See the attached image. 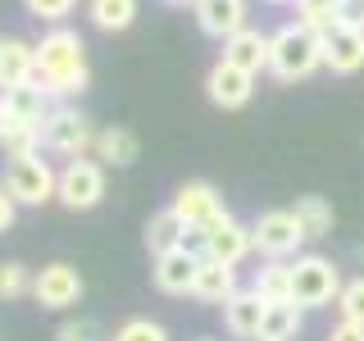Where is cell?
Wrapping results in <instances>:
<instances>
[{
    "label": "cell",
    "instance_id": "obj_1",
    "mask_svg": "<svg viewBox=\"0 0 364 341\" xmlns=\"http://www.w3.org/2000/svg\"><path fill=\"white\" fill-rule=\"evenodd\" d=\"M37 82L50 100H68L87 91V45L73 28H50L37 41Z\"/></svg>",
    "mask_w": 364,
    "mask_h": 341
},
{
    "label": "cell",
    "instance_id": "obj_2",
    "mask_svg": "<svg viewBox=\"0 0 364 341\" xmlns=\"http://www.w3.org/2000/svg\"><path fill=\"white\" fill-rule=\"evenodd\" d=\"M318 64H323V41H318V32L301 28V23H287V28H278L269 37V73L278 77V82H301Z\"/></svg>",
    "mask_w": 364,
    "mask_h": 341
},
{
    "label": "cell",
    "instance_id": "obj_3",
    "mask_svg": "<svg viewBox=\"0 0 364 341\" xmlns=\"http://www.w3.org/2000/svg\"><path fill=\"white\" fill-rule=\"evenodd\" d=\"M341 296V273L323 255H296L291 259V301L301 310H323Z\"/></svg>",
    "mask_w": 364,
    "mask_h": 341
},
{
    "label": "cell",
    "instance_id": "obj_4",
    "mask_svg": "<svg viewBox=\"0 0 364 341\" xmlns=\"http://www.w3.org/2000/svg\"><path fill=\"white\" fill-rule=\"evenodd\" d=\"M91 146H96V132H91L87 114H77L73 105H55L41 128V151L64 155V159H82V155H91Z\"/></svg>",
    "mask_w": 364,
    "mask_h": 341
},
{
    "label": "cell",
    "instance_id": "obj_5",
    "mask_svg": "<svg viewBox=\"0 0 364 341\" xmlns=\"http://www.w3.org/2000/svg\"><path fill=\"white\" fill-rule=\"evenodd\" d=\"M55 187H60V168H50V159H41V155H23L5 164V191L18 205L55 200Z\"/></svg>",
    "mask_w": 364,
    "mask_h": 341
},
{
    "label": "cell",
    "instance_id": "obj_6",
    "mask_svg": "<svg viewBox=\"0 0 364 341\" xmlns=\"http://www.w3.org/2000/svg\"><path fill=\"white\" fill-rule=\"evenodd\" d=\"M55 200L64 210H96L105 200V164H96L91 155L68 159L60 168V187H55Z\"/></svg>",
    "mask_w": 364,
    "mask_h": 341
},
{
    "label": "cell",
    "instance_id": "obj_7",
    "mask_svg": "<svg viewBox=\"0 0 364 341\" xmlns=\"http://www.w3.org/2000/svg\"><path fill=\"white\" fill-rule=\"evenodd\" d=\"M250 242H255V250L264 259H287V255L301 250L305 232H301V223H296L291 210H269L250 223Z\"/></svg>",
    "mask_w": 364,
    "mask_h": 341
},
{
    "label": "cell",
    "instance_id": "obj_8",
    "mask_svg": "<svg viewBox=\"0 0 364 341\" xmlns=\"http://www.w3.org/2000/svg\"><path fill=\"white\" fill-rule=\"evenodd\" d=\"M32 296H37L41 310H73L82 301V273L73 264H64V259H55V264H46L32 278Z\"/></svg>",
    "mask_w": 364,
    "mask_h": 341
},
{
    "label": "cell",
    "instance_id": "obj_9",
    "mask_svg": "<svg viewBox=\"0 0 364 341\" xmlns=\"http://www.w3.org/2000/svg\"><path fill=\"white\" fill-rule=\"evenodd\" d=\"M205 246H210V250H205L210 259H223V264H232V269L242 264L250 250H255V242H250V227L237 223L228 210L219 214V219L205 223Z\"/></svg>",
    "mask_w": 364,
    "mask_h": 341
},
{
    "label": "cell",
    "instance_id": "obj_10",
    "mask_svg": "<svg viewBox=\"0 0 364 341\" xmlns=\"http://www.w3.org/2000/svg\"><path fill=\"white\" fill-rule=\"evenodd\" d=\"M205 96H210L219 109H242L246 100L255 96V73H246V68L219 60L210 73H205Z\"/></svg>",
    "mask_w": 364,
    "mask_h": 341
},
{
    "label": "cell",
    "instance_id": "obj_11",
    "mask_svg": "<svg viewBox=\"0 0 364 341\" xmlns=\"http://www.w3.org/2000/svg\"><path fill=\"white\" fill-rule=\"evenodd\" d=\"M196 269H200V259L191 255V250H164V255H155V264H151V278H155V287L164 291V296H191V287H196Z\"/></svg>",
    "mask_w": 364,
    "mask_h": 341
},
{
    "label": "cell",
    "instance_id": "obj_12",
    "mask_svg": "<svg viewBox=\"0 0 364 341\" xmlns=\"http://www.w3.org/2000/svg\"><path fill=\"white\" fill-rule=\"evenodd\" d=\"M168 210H173L187 227H205L210 219L223 214V200H219V191H214L210 182H182L173 191V200H168Z\"/></svg>",
    "mask_w": 364,
    "mask_h": 341
},
{
    "label": "cell",
    "instance_id": "obj_13",
    "mask_svg": "<svg viewBox=\"0 0 364 341\" xmlns=\"http://www.w3.org/2000/svg\"><path fill=\"white\" fill-rule=\"evenodd\" d=\"M318 41H323V64L333 73H355V68H364V28L333 23Z\"/></svg>",
    "mask_w": 364,
    "mask_h": 341
},
{
    "label": "cell",
    "instance_id": "obj_14",
    "mask_svg": "<svg viewBox=\"0 0 364 341\" xmlns=\"http://www.w3.org/2000/svg\"><path fill=\"white\" fill-rule=\"evenodd\" d=\"M191 9H196L200 32L214 37V41H228V37H237L242 28H250V23H246V0H196Z\"/></svg>",
    "mask_w": 364,
    "mask_h": 341
},
{
    "label": "cell",
    "instance_id": "obj_15",
    "mask_svg": "<svg viewBox=\"0 0 364 341\" xmlns=\"http://www.w3.org/2000/svg\"><path fill=\"white\" fill-rule=\"evenodd\" d=\"M237 291H242L237 269L223 264V259H210V255H205L200 269H196V287H191V296H196V301H205V305H228Z\"/></svg>",
    "mask_w": 364,
    "mask_h": 341
},
{
    "label": "cell",
    "instance_id": "obj_16",
    "mask_svg": "<svg viewBox=\"0 0 364 341\" xmlns=\"http://www.w3.org/2000/svg\"><path fill=\"white\" fill-rule=\"evenodd\" d=\"M37 82V45L18 37H0V91Z\"/></svg>",
    "mask_w": 364,
    "mask_h": 341
},
{
    "label": "cell",
    "instance_id": "obj_17",
    "mask_svg": "<svg viewBox=\"0 0 364 341\" xmlns=\"http://www.w3.org/2000/svg\"><path fill=\"white\" fill-rule=\"evenodd\" d=\"M264 310H269V305L246 287V291H237L232 301L223 305V328H228L232 337H242V341H259V328H264Z\"/></svg>",
    "mask_w": 364,
    "mask_h": 341
},
{
    "label": "cell",
    "instance_id": "obj_18",
    "mask_svg": "<svg viewBox=\"0 0 364 341\" xmlns=\"http://www.w3.org/2000/svg\"><path fill=\"white\" fill-rule=\"evenodd\" d=\"M0 96H5V105H9V119L28 123V128H46V119H50V109H55V100L41 91V82L9 87V91H0Z\"/></svg>",
    "mask_w": 364,
    "mask_h": 341
},
{
    "label": "cell",
    "instance_id": "obj_19",
    "mask_svg": "<svg viewBox=\"0 0 364 341\" xmlns=\"http://www.w3.org/2000/svg\"><path fill=\"white\" fill-rule=\"evenodd\" d=\"M223 60L259 77V73L269 68V37H264L259 28H242L237 37H228V41H223Z\"/></svg>",
    "mask_w": 364,
    "mask_h": 341
},
{
    "label": "cell",
    "instance_id": "obj_20",
    "mask_svg": "<svg viewBox=\"0 0 364 341\" xmlns=\"http://www.w3.org/2000/svg\"><path fill=\"white\" fill-rule=\"evenodd\" d=\"M91 159L96 164H114V168H128L136 159V136L128 128H100L96 146H91Z\"/></svg>",
    "mask_w": 364,
    "mask_h": 341
},
{
    "label": "cell",
    "instance_id": "obj_21",
    "mask_svg": "<svg viewBox=\"0 0 364 341\" xmlns=\"http://www.w3.org/2000/svg\"><path fill=\"white\" fill-rule=\"evenodd\" d=\"M250 291H255L264 305L291 301V264H287V259H269L264 269H255V282H250Z\"/></svg>",
    "mask_w": 364,
    "mask_h": 341
},
{
    "label": "cell",
    "instance_id": "obj_22",
    "mask_svg": "<svg viewBox=\"0 0 364 341\" xmlns=\"http://www.w3.org/2000/svg\"><path fill=\"white\" fill-rule=\"evenodd\" d=\"M182 232H187V223L164 205V210L151 214V223H146V250H151V255H164V250L182 246Z\"/></svg>",
    "mask_w": 364,
    "mask_h": 341
},
{
    "label": "cell",
    "instance_id": "obj_23",
    "mask_svg": "<svg viewBox=\"0 0 364 341\" xmlns=\"http://www.w3.org/2000/svg\"><path fill=\"white\" fill-rule=\"evenodd\" d=\"M301 305L296 301H282V305H269L264 310V328H259V341H291L301 332Z\"/></svg>",
    "mask_w": 364,
    "mask_h": 341
},
{
    "label": "cell",
    "instance_id": "obj_24",
    "mask_svg": "<svg viewBox=\"0 0 364 341\" xmlns=\"http://www.w3.org/2000/svg\"><path fill=\"white\" fill-rule=\"evenodd\" d=\"M291 214H296V223H301L305 242H314V237H328V232H333V205H328L323 196H301Z\"/></svg>",
    "mask_w": 364,
    "mask_h": 341
},
{
    "label": "cell",
    "instance_id": "obj_25",
    "mask_svg": "<svg viewBox=\"0 0 364 341\" xmlns=\"http://www.w3.org/2000/svg\"><path fill=\"white\" fill-rule=\"evenodd\" d=\"M87 18L100 32H123L136 18V0H87Z\"/></svg>",
    "mask_w": 364,
    "mask_h": 341
},
{
    "label": "cell",
    "instance_id": "obj_26",
    "mask_svg": "<svg viewBox=\"0 0 364 341\" xmlns=\"http://www.w3.org/2000/svg\"><path fill=\"white\" fill-rule=\"evenodd\" d=\"M0 151H5V159L41 155V128H28V123H9L5 136H0Z\"/></svg>",
    "mask_w": 364,
    "mask_h": 341
},
{
    "label": "cell",
    "instance_id": "obj_27",
    "mask_svg": "<svg viewBox=\"0 0 364 341\" xmlns=\"http://www.w3.org/2000/svg\"><path fill=\"white\" fill-rule=\"evenodd\" d=\"M296 23L323 37V32L337 23V0H296Z\"/></svg>",
    "mask_w": 364,
    "mask_h": 341
},
{
    "label": "cell",
    "instance_id": "obj_28",
    "mask_svg": "<svg viewBox=\"0 0 364 341\" xmlns=\"http://www.w3.org/2000/svg\"><path fill=\"white\" fill-rule=\"evenodd\" d=\"M32 291V273L18 259H0V301H18Z\"/></svg>",
    "mask_w": 364,
    "mask_h": 341
},
{
    "label": "cell",
    "instance_id": "obj_29",
    "mask_svg": "<svg viewBox=\"0 0 364 341\" xmlns=\"http://www.w3.org/2000/svg\"><path fill=\"white\" fill-rule=\"evenodd\" d=\"M337 310H341V318H346V323H364V278H350V282H341Z\"/></svg>",
    "mask_w": 364,
    "mask_h": 341
},
{
    "label": "cell",
    "instance_id": "obj_30",
    "mask_svg": "<svg viewBox=\"0 0 364 341\" xmlns=\"http://www.w3.org/2000/svg\"><path fill=\"white\" fill-rule=\"evenodd\" d=\"M109 341H168V332L159 323H151V318H128V323L114 328Z\"/></svg>",
    "mask_w": 364,
    "mask_h": 341
},
{
    "label": "cell",
    "instance_id": "obj_31",
    "mask_svg": "<svg viewBox=\"0 0 364 341\" xmlns=\"http://www.w3.org/2000/svg\"><path fill=\"white\" fill-rule=\"evenodd\" d=\"M73 5L77 0H23V9H28L32 18H41V23H60L73 14Z\"/></svg>",
    "mask_w": 364,
    "mask_h": 341
},
{
    "label": "cell",
    "instance_id": "obj_32",
    "mask_svg": "<svg viewBox=\"0 0 364 341\" xmlns=\"http://www.w3.org/2000/svg\"><path fill=\"white\" fill-rule=\"evenodd\" d=\"M55 341H100V323H91V318H68L60 332H55Z\"/></svg>",
    "mask_w": 364,
    "mask_h": 341
},
{
    "label": "cell",
    "instance_id": "obj_33",
    "mask_svg": "<svg viewBox=\"0 0 364 341\" xmlns=\"http://www.w3.org/2000/svg\"><path fill=\"white\" fill-rule=\"evenodd\" d=\"M337 23L364 28V0H337Z\"/></svg>",
    "mask_w": 364,
    "mask_h": 341
},
{
    "label": "cell",
    "instance_id": "obj_34",
    "mask_svg": "<svg viewBox=\"0 0 364 341\" xmlns=\"http://www.w3.org/2000/svg\"><path fill=\"white\" fill-rule=\"evenodd\" d=\"M14 214H18V200L5 191V182H0V232H9L14 227Z\"/></svg>",
    "mask_w": 364,
    "mask_h": 341
},
{
    "label": "cell",
    "instance_id": "obj_35",
    "mask_svg": "<svg viewBox=\"0 0 364 341\" xmlns=\"http://www.w3.org/2000/svg\"><path fill=\"white\" fill-rule=\"evenodd\" d=\"M328 341H364V323H346V318H341L333 332H328Z\"/></svg>",
    "mask_w": 364,
    "mask_h": 341
},
{
    "label": "cell",
    "instance_id": "obj_36",
    "mask_svg": "<svg viewBox=\"0 0 364 341\" xmlns=\"http://www.w3.org/2000/svg\"><path fill=\"white\" fill-rule=\"evenodd\" d=\"M9 123H14V119H9V105H5V96H0V136H5V128H9Z\"/></svg>",
    "mask_w": 364,
    "mask_h": 341
},
{
    "label": "cell",
    "instance_id": "obj_37",
    "mask_svg": "<svg viewBox=\"0 0 364 341\" xmlns=\"http://www.w3.org/2000/svg\"><path fill=\"white\" fill-rule=\"evenodd\" d=\"M168 5H196V0H168Z\"/></svg>",
    "mask_w": 364,
    "mask_h": 341
},
{
    "label": "cell",
    "instance_id": "obj_38",
    "mask_svg": "<svg viewBox=\"0 0 364 341\" xmlns=\"http://www.w3.org/2000/svg\"><path fill=\"white\" fill-rule=\"evenodd\" d=\"M269 5H291V0H269Z\"/></svg>",
    "mask_w": 364,
    "mask_h": 341
}]
</instances>
